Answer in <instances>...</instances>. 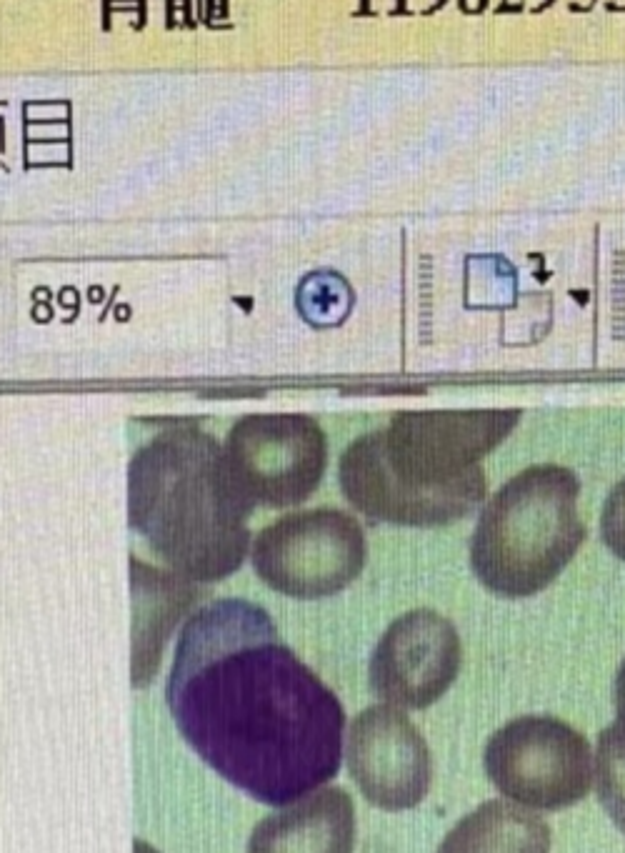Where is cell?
Returning a JSON list of instances; mask_svg holds the SVG:
<instances>
[{"instance_id":"cell-1","label":"cell","mask_w":625,"mask_h":853,"mask_svg":"<svg viewBox=\"0 0 625 853\" xmlns=\"http://www.w3.org/2000/svg\"><path fill=\"white\" fill-rule=\"evenodd\" d=\"M165 703L185 743L263 806L298 803L338 776L343 703L258 603L215 598L185 621Z\"/></svg>"},{"instance_id":"cell-2","label":"cell","mask_w":625,"mask_h":853,"mask_svg":"<svg viewBox=\"0 0 625 853\" xmlns=\"http://www.w3.org/2000/svg\"><path fill=\"white\" fill-rule=\"evenodd\" d=\"M518 408L400 411L388 428L355 438L340 456L345 498L380 523L445 526L480 506V458L518 423Z\"/></svg>"},{"instance_id":"cell-3","label":"cell","mask_w":625,"mask_h":853,"mask_svg":"<svg viewBox=\"0 0 625 853\" xmlns=\"http://www.w3.org/2000/svg\"><path fill=\"white\" fill-rule=\"evenodd\" d=\"M253 506L223 443L188 423L150 438L128 466L130 526L188 581L213 583L243 566Z\"/></svg>"},{"instance_id":"cell-4","label":"cell","mask_w":625,"mask_h":853,"mask_svg":"<svg viewBox=\"0 0 625 853\" xmlns=\"http://www.w3.org/2000/svg\"><path fill=\"white\" fill-rule=\"evenodd\" d=\"M578 478L555 463L520 471L483 508L470 538V566L490 593L528 598L545 591L585 538Z\"/></svg>"},{"instance_id":"cell-5","label":"cell","mask_w":625,"mask_h":853,"mask_svg":"<svg viewBox=\"0 0 625 853\" xmlns=\"http://www.w3.org/2000/svg\"><path fill=\"white\" fill-rule=\"evenodd\" d=\"M483 766L510 801L563 811L583 801L593 781V751L578 728L555 716H518L488 738Z\"/></svg>"},{"instance_id":"cell-6","label":"cell","mask_w":625,"mask_h":853,"mask_svg":"<svg viewBox=\"0 0 625 853\" xmlns=\"http://www.w3.org/2000/svg\"><path fill=\"white\" fill-rule=\"evenodd\" d=\"M368 558L365 533L338 508L288 513L265 526L253 543L260 581L283 596L313 601L348 588Z\"/></svg>"},{"instance_id":"cell-7","label":"cell","mask_w":625,"mask_h":853,"mask_svg":"<svg viewBox=\"0 0 625 853\" xmlns=\"http://www.w3.org/2000/svg\"><path fill=\"white\" fill-rule=\"evenodd\" d=\"M230 466L253 503L295 506L318 488L328 441L305 413H250L225 441Z\"/></svg>"},{"instance_id":"cell-8","label":"cell","mask_w":625,"mask_h":853,"mask_svg":"<svg viewBox=\"0 0 625 853\" xmlns=\"http://www.w3.org/2000/svg\"><path fill=\"white\" fill-rule=\"evenodd\" d=\"M463 666L453 621L430 608L395 618L380 636L368 666L370 691L385 706L423 711L445 696Z\"/></svg>"},{"instance_id":"cell-9","label":"cell","mask_w":625,"mask_h":853,"mask_svg":"<svg viewBox=\"0 0 625 853\" xmlns=\"http://www.w3.org/2000/svg\"><path fill=\"white\" fill-rule=\"evenodd\" d=\"M348 773L365 801L385 811L415 808L433 786V756L403 711L370 706L348 726Z\"/></svg>"},{"instance_id":"cell-10","label":"cell","mask_w":625,"mask_h":853,"mask_svg":"<svg viewBox=\"0 0 625 853\" xmlns=\"http://www.w3.org/2000/svg\"><path fill=\"white\" fill-rule=\"evenodd\" d=\"M355 806L348 791L328 786L265 816L245 853H353Z\"/></svg>"},{"instance_id":"cell-11","label":"cell","mask_w":625,"mask_h":853,"mask_svg":"<svg viewBox=\"0 0 625 853\" xmlns=\"http://www.w3.org/2000/svg\"><path fill=\"white\" fill-rule=\"evenodd\" d=\"M133 578V686H145L158 671L163 646L183 613L198 601V588L178 573L130 558Z\"/></svg>"},{"instance_id":"cell-12","label":"cell","mask_w":625,"mask_h":853,"mask_svg":"<svg viewBox=\"0 0 625 853\" xmlns=\"http://www.w3.org/2000/svg\"><path fill=\"white\" fill-rule=\"evenodd\" d=\"M550 826L535 813L500 798L460 818L435 853H550Z\"/></svg>"},{"instance_id":"cell-13","label":"cell","mask_w":625,"mask_h":853,"mask_svg":"<svg viewBox=\"0 0 625 853\" xmlns=\"http://www.w3.org/2000/svg\"><path fill=\"white\" fill-rule=\"evenodd\" d=\"M615 721L598 733L595 793L610 821L625 833V658L615 676Z\"/></svg>"},{"instance_id":"cell-14","label":"cell","mask_w":625,"mask_h":853,"mask_svg":"<svg viewBox=\"0 0 625 853\" xmlns=\"http://www.w3.org/2000/svg\"><path fill=\"white\" fill-rule=\"evenodd\" d=\"M300 313L315 326L340 323L353 306V291L335 271H313L300 278L295 291Z\"/></svg>"},{"instance_id":"cell-15","label":"cell","mask_w":625,"mask_h":853,"mask_svg":"<svg viewBox=\"0 0 625 853\" xmlns=\"http://www.w3.org/2000/svg\"><path fill=\"white\" fill-rule=\"evenodd\" d=\"M600 536L608 551L625 561V478L610 491L600 516Z\"/></svg>"}]
</instances>
